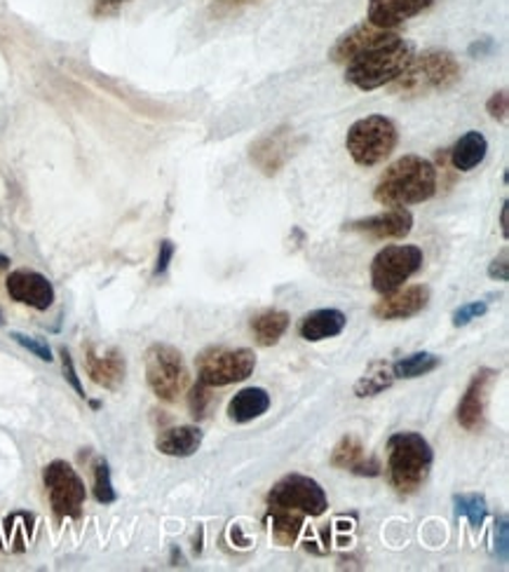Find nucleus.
Segmentation results:
<instances>
[{
	"mask_svg": "<svg viewBox=\"0 0 509 572\" xmlns=\"http://www.w3.org/2000/svg\"><path fill=\"white\" fill-rule=\"evenodd\" d=\"M498 381V371L479 369L458 403V423L468 432H482L486 425V406L493 385Z\"/></svg>",
	"mask_w": 509,
	"mask_h": 572,
	"instance_id": "12",
	"label": "nucleus"
},
{
	"mask_svg": "<svg viewBox=\"0 0 509 572\" xmlns=\"http://www.w3.org/2000/svg\"><path fill=\"white\" fill-rule=\"evenodd\" d=\"M204 442V434L196 425H178L162 430L156 439V448L170 458H190L196 456Z\"/></svg>",
	"mask_w": 509,
	"mask_h": 572,
	"instance_id": "20",
	"label": "nucleus"
},
{
	"mask_svg": "<svg viewBox=\"0 0 509 572\" xmlns=\"http://www.w3.org/2000/svg\"><path fill=\"white\" fill-rule=\"evenodd\" d=\"M454 507H456V514L468 519L470 525L474 531H479L486 521L488 514V505L486 498L479 493H462V495H454Z\"/></svg>",
	"mask_w": 509,
	"mask_h": 572,
	"instance_id": "28",
	"label": "nucleus"
},
{
	"mask_svg": "<svg viewBox=\"0 0 509 572\" xmlns=\"http://www.w3.org/2000/svg\"><path fill=\"white\" fill-rule=\"evenodd\" d=\"M434 462L432 446L418 432H397L387 442L385 474L399 495H413L423 488Z\"/></svg>",
	"mask_w": 509,
	"mask_h": 572,
	"instance_id": "2",
	"label": "nucleus"
},
{
	"mask_svg": "<svg viewBox=\"0 0 509 572\" xmlns=\"http://www.w3.org/2000/svg\"><path fill=\"white\" fill-rule=\"evenodd\" d=\"M271 519H273V537L277 545L282 547H289L298 539L303 531V514H296V511H287V509H271Z\"/></svg>",
	"mask_w": 509,
	"mask_h": 572,
	"instance_id": "27",
	"label": "nucleus"
},
{
	"mask_svg": "<svg viewBox=\"0 0 509 572\" xmlns=\"http://www.w3.org/2000/svg\"><path fill=\"white\" fill-rule=\"evenodd\" d=\"M257 369V355L251 350L212 348L198 357V381L209 387H226L243 383Z\"/></svg>",
	"mask_w": 509,
	"mask_h": 572,
	"instance_id": "10",
	"label": "nucleus"
},
{
	"mask_svg": "<svg viewBox=\"0 0 509 572\" xmlns=\"http://www.w3.org/2000/svg\"><path fill=\"white\" fill-rule=\"evenodd\" d=\"M92 493L99 505H113L117 500L111 478V464L107 458H97L92 464Z\"/></svg>",
	"mask_w": 509,
	"mask_h": 572,
	"instance_id": "29",
	"label": "nucleus"
},
{
	"mask_svg": "<svg viewBox=\"0 0 509 572\" xmlns=\"http://www.w3.org/2000/svg\"><path fill=\"white\" fill-rule=\"evenodd\" d=\"M271 409V395L263 387H245L231 399L228 403V418L237 425L251 423Z\"/></svg>",
	"mask_w": 509,
	"mask_h": 572,
	"instance_id": "22",
	"label": "nucleus"
},
{
	"mask_svg": "<svg viewBox=\"0 0 509 572\" xmlns=\"http://www.w3.org/2000/svg\"><path fill=\"white\" fill-rule=\"evenodd\" d=\"M59 357H62L64 381H66L73 389H76V395H78L80 399H85V397H87V395H85V387H83V383H80V378H78V371H76V364H73L71 352H69L66 348H62V350H59Z\"/></svg>",
	"mask_w": 509,
	"mask_h": 572,
	"instance_id": "33",
	"label": "nucleus"
},
{
	"mask_svg": "<svg viewBox=\"0 0 509 572\" xmlns=\"http://www.w3.org/2000/svg\"><path fill=\"white\" fill-rule=\"evenodd\" d=\"M328 462H332V467H336V470H346L357 476H378L381 474L378 460L367 458V450L362 442H359L352 434L343 436V439L336 444V448L332 450V460Z\"/></svg>",
	"mask_w": 509,
	"mask_h": 572,
	"instance_id": "19",
	"label": "nucleus"
},
{
	"mask_svg": "<svg viewBox=\"0 0 509 572\" xmlns=\"http://www.w3.org/2000/svg\"><path fill=\"white\" fill-rule=\"evenodd\" d=\"M125 3H129V0H95L92 14H95V17H99V20L115 17V14L120 12V8H123Z\"/></svg>",
	"mask_w": 509,
	"mask_h": 572,
	"instance_id": "37",
	"label": "nucleus"
},
{
	"mask_svg": "<svg viewBox=\"0 0 509 572\" xmlns=\"http://www.w3.org/2000/svg\"><path fill=\"white\" fill-rule=\"evenodd\" d=\"M289 324H291V318L287 312L265 310L251 320V331L259 345H263V348H273V345H277L280 338L287 334Z\"/></svg>",
	"mask_w": 509,
	"mask_h": 572,
	"instance_id": "24",
	"label": "nucleus"
},
{
	"mask_svg": "<svg viewBox=\"0 0 509 572\" xmlns=\"http://www.w3.org/2000/svg\"><path fill=\"white\" fill-rule=\"evenodd\" d=\"M488 312V303L486 300H472V303H465L460 306L456 312H454V326L460 328V326H468L470 322L484 318V314Z\"/></svg>",
	"mask_w": 509,
	"mask_h": 572,
	"instance_id": "32",
	"label": "nucleus"
},
{
	"mask_svg": "<svg viewBox=\"0 0 509 572\" xmlns=\"http://www.w3.org/2000/svg\"><path fill=\"white\" fill-rule=\"evenodd\" d=\"M437 195V167L421 156H404L387 167L373 198L383 207H411Z\"/></svg>",
	"mask_w": 509,
	"mask_h": 572,
	"instance_id": "1",
	"label": "nucleus"
},
{
	"mask_svg": "<svg viewBox=\"0 0 509 572\" xmlns=\"http://www.w3.org/2000/svg\"><path fill=\"white\" fill-rule=\"evenodd\" d=\"M301 144L303 141L298 139V134L291 127L282 125V127L265 132L263 137H259L249 146V160L261 174L275 176L287 167L289 160L296 156V150Z\"/></svg>",
	"mask_w": 509,
	"mask_h": 572,
	"instance_id": "11",
	"label": "nucleus"
},
{
	"mask_svg": "<svg viewBox=\"0 0 509 572\" xmlns=\"http://www.w3.org/2000/svg\"><path fill=\"white\" fill-rule=\"evenodd\" d=\"M423 249L413 245H390L381 249L371 263L373 291L381 296L395 294L401 289L404 282H409L423 268Z\"/></svg>",
	"mask_w": 509,
	"mask_h": 572,
	"instance_id": "7",
	"label": "nucleus"
},
{
	"mask_svg": "<svg viewBox=\"0 0 509 572\" xmlns=\"http://www.w3.org/2000/svg\"><path fill=\"white\" fill-rule=\"evenodd\" d=\"M493 50H496V42H493L491 38H482V40H476V42L470 45V54L472 57H486Z\"/></svg>",
	"mask_w": 509,
	"mask_h": 572,
	"instance_id": "39",
	"label": "nucleus"
},
{
	"mask_svg": "<svg viewBox=\"0 0 509 572\" xmlns=\"http://www.w3.org/2000/svg\"><path fill=\"white\" fill-rule=\"evenodd\" d=\"M0 324H5V314H3V310H0Z\"/></svg>",
	"mask_w": 509,
	"mask_h": 572,
	"instance_id": "42",
	"label": "nucleus"
},
{
	"mask_svg": "<svg viewBox=\"0 0 509 572\" xmlns=\"http://www.w3.org/2000/svg\"><path fill=\"white\" fill-rule=\"evenodd\" d=\"M174 253H176L174 243H170V239H164V243H160L158 261H156V270H153V275H156V277H162L164 273H167V270H170V263H172V259H174Z\"/></svg>",
	"mask_w": 509,
	"mask_h": 572,
	"instance_id": "36",
	"label": "nucleus"
},
{
	"mask_svg": "<svg viewBox=\"0 0 509 572\" xmlns=\"http://www.w3.org/2000/svg\"><path fill=\"white\" fill-rule=\"evenodd\" d=\"M488 277L498 279V282H507L509 279V253H507V249L498 256V259L491 261Z\"/></svg>",
	"mask_w": 509,
	"mask_h": 572,
	"instance_id": "38",
	"label": "nucleus"
},
{
	"mask_svg": "<svg viewBox=\"0 0 509 572\" xmlns=\"http://www.w3.org/2000/svg\"><path fill=\"white\" fill-rule=\"evenodd\" d=\"M488 141L482 132H468L451 148V164L458 172H472L486 160Z\"/></svg>",
	"mask_w": 509,
	"mask_h": 572,
	"instance_id": "23",
	"label": "nucleus"
},
{
	"mask_svg": "<svg viewBox=\"0 0 509 572\" xmlns=\"http://www.w3.org/2000/svg\"><path fill=\"white\" fill-rule=\"evenodd\" d=\"M430 306V289L423 284L409 286V289H397L395 294L383 296L373 306V318L383 322H399V320H411L415 314H421Z\"/></svg>",
	"mask_w": 509,
	"mask_h": 572,
	"instance_id": "16",
	"label": "nucleus"
},
{
	"mask_svg": "<svg viewBox=\"0 0 509 572\" xmlns=\"http://www.w3.org/2000/svg\"><path fill=\"white\" fill-rule=\"evenodd\" d=\"M399 132L390 117L367 115L352 123L346 137V148L359 167H376L395 153Z\"/></svg>",
	"mask_w": 509,
	"mask_h": 572,
	"instance_id": "5",
	"label": "nucleus"
},
{
	"mask_svg": "<svg viewBox=\"0 0 509 572\" xmlns=\"http://www.w3.org/2000/svg\"><path fill=\"white\" fill-rule=\"evenodd\" d=\"M460 64L454 52L427 50L415 54L409 69L395 83H390L393 95L399 97H423L430 92H444L460 80Z\"/></svg>",
	"mask_w": 509,
	"mask_h": 572,
	"instance_id": "4",
	"label": "nucleus"
},
{
	"mask_svg": "<svg viewBox=\"0 0 509 572\" xmlns=\"http://www.w3.org/2000/svg\"><path fill=\"white\" fill-rule=\"evenodd\" d=\"M496 559L502 563L509 559V525L505 517L496 521Z\"/></svg>",
	"mask_w": 509,
	"mask_h": 572,
	"instance_id": "34",
	"label": "nucleus"
},
{
	"mask_svg": "<svg viewBox=\"0 0 509 572\" xmlns=\"http://www.w3.org/2000/svg\"><path fill=\"white\" fill-rule=\"evenodd\" d=\"M42 484L59 519H80L87 490L78 472L66 460H54L42 472Z\"/></svg>",
	"mask_w": 509,
	"mask_h": 572,
	"instance_id": "9",
	"label": "nucleus"
},
{
	"mask_svg": "<svg viewBox=\"0 0 509 572\" xmlns=\"http://www.w3.org/2000/svg\"><path fill=\"white\" fill-rule=\"evenodd\" d=\"M346 324H348V318L340 310L322 308V310H314L306 314L301 324H298V334H301V338L308 343H320L326 338L340 336Z\"/></svg>",
	"mask_w": 509,
	"mask_h": 572,
	"instance_id": "21",
	"label": "nucleus"
},
{
	"mask_svg": "<svg viewBox=\"0 0 509 572\" xmlns=\"http://www.w3.org/2000/svg\"><path fill=\"white\" fill-rule=\"evenodd\" d=\"M268 507L296 511V514L314 519L328 509V498L314 478L306 474H287L268 493Z\"/></svg>",
	"mask_w": 509,
	"mask_h": 572,
	"instance_id": "8",
	"label": "nucleus"
},
{
	"mask_svg": "<svg viewBox=\"0 0 509 572\" xmlns=\"http://www.w3.org/2000/svg\"><path fill=\"white\" fill-rule=\"evenodd\" d=\"M442 366V357L432 352H413L409 357H404L390 366L395 381H413L423 378V375L437 371Z\"/></svg>",
	"mask_w": 509,
	"mask_h": 572,
	"instance_id": "25",
	"label": "nucleus"
},
{
	"mask_svg": "<svg viewBox=\"0 0 509 572\" xmlns=\"http://www.w3.org/2000/svg\"><path fill=\"white\" fill-rule=\"evenodd\" d=\"M346 233L367 235L376 243H387V239H404L413 231V214L407 207H390L387 212L376 216H367L359 221H350L343 225Z\"/></svg>",
	"mask_w": 509,
	"mask_h": 572,
	"instance_id": "13",
	"label": "nucleus"
},
{
	"mask_svg": "<svg viewBox=\"0 0 509 572\" xmlns=\"http://www.w3.org/2000/svg\"><path fill=\"white\" fill-rule=\"evenodd\" d=\"M432 3L434 0H369L367 22L378 28H387V32H395L397 26L418 17Z\"/></svg>",
	"mask_w": 509,
	"mask_h": 572,
	"instance_id": "18",
	"label": "nucleus"
},
{
	"mask_svg": "<svg viewBox=\"0 0 509 572\" xmlns=\"http://www.w3.org/2000/svg\"><path fill=\"white\" fill-rule=\"evenodd\" d=\"M397 36H399L397 32H387V28H378V26H373L364 20L362 24L352 26L350 32H346L334 42L332 52H328V59H332V62H336V64H348V62H352V59L362 57L371 50L381 48V45L395 40Z\"/></svg>",
	"mask_w": 509,
	"mask_h": 572,
	"instance_id": "14",
	"label": "nucleus"
},
{
	"mask_svg": "<svg viewBox=\"0 0 509 572\" xmlns=\"http://www.w3.org/2000/svg\"><path fill=\"white\" fill-rule=\"evenodd\" d=\"M10 338H12L14 343H17V345H22V348L32 352L34 357H38V359H42V361H48V364H52V361H54V355H52V350H50V345L45 343V340L34 338V336H26V334H20V331H12Z\"/></svg>",
	"mask_w": 509,
	"mask_h": 572,
	"instance_id": "31",
	"label": "nucleus"
},
{
	"mask_svg": "<svg viewBox=\"0 0 509 572\" xmlns=\"http://www.w3.org/2000/svg\"><path fill=\"white\" fill-rule=\"evenodd\" d=\"M85 371L89 375V381H92L95 385L115 393V389L125 383L127 361H125V355L115 348L99 355L95 350V345L87 343L85 345Z\"/></svg>",
	"mask_w": 509,
	"mask_h": 572,
	"instance_id": "17",
	"label": "nucleus"
},
{
	"mask_svg": "<svg viewBox=\"0 0 509 572\" xmlns=\"http://www.w3.org/2000/svg\"><path fill=\"white\" fill-rule=\"evenodd\" d=\"M190 381L184 355L167 343H153L146 350V383L160 399L174 403L186 393Z\"/></svg>",
	"mask_w": 509,
	"mask_h": 572,
	"instance_id": "6",
	"label": "nucleus"
},
{
	"mask_svg": "<svg viewBox=\"0 0 509 572\" xmlns=\"http://www.w3.org/2000/svg\"><path fill=\"white\" fill-rule=\"evenodd\" d=\"M5 289L14 303L28 306L40 312L50 310L54 303L52 282L45 275L36 273V270H14L5 282Z\"/></svg>",
	"mask_w": 509,
	"mask_h": 572,
	"instance_id": "15",
	"label": "nucleus"
},
{
	"mask_svg": "<svg viewBox=\"0 0 509 572\" xmlns=\"http://www.w3.org/2000/svg\"><path fill=\"white\" fill-rule=\"evenodd\" d=\"M415 57V45L397 36L395 40L381 45L362 57L352 59L346 66V80L362 92H371L395 83L399 75L409 69Z\"/></svg>",
	"mask_w": 509,
	"mask_h": 572,
	"instance_id": "3",
	"label": "nucleus"
},
{
	"mask_svg": "<svg viewBox=\"0 0 509 572\" xmlns=\"http://www.w3.org/2000/svg\"><path fill=\"white\" fill-rule=\"evenodd\" d=\"M500 231H502V237L507 239L509 237V200H505L500 209Z\"/></svg>",
	"mask_w": 509,
	"mask_h": 572,
	"instance_id": "40",
	"label": "nucleus"
},
{
	"mask_svg": "<svg viewBox=\"0 0 509 572\" xmlns=\"http://www.w3.org/2000/svg\"><path fill=\"white\" fill-rule=\"evenodd\" d=\"M214 395H212V387L204 385V383H196L190 387V395H188V409L190 415L196 420H204L209 413V406H212Z\"/></svg>",
	"mask_w": 509,
	"mask_h": 572,
	"instance_id": "30",
	"label": "nucleus"
},
{
	"mask_svg": "<svg viewBox=\"0 0 509 572\" xmlns=\"http://www.w3.org/2000/svg\"><path fill=\"white\" fill-rule=\"evenodd\" d=\"M8 268H10V259L5 253H0V273H3V270H8Z\"/></svg>",
	"mask_w": 509,
	"mask_h": 572,
	"instance_id": "41",
	"label": "nucleus"
},
{
	"mask_svg": "<svg viewBox=\"0 0 509 572\" xmlns=\"http://www.w3.org/2000/svg\"><path fill=\"white\" fill-rule=\"evenodd\" d=\"M393 383H395L393 369L387 366L385 361H376V364H371V369L355 383V395L359 399L376 397V395L385 393L387 387H393Z\"/></svg>",
	"mask_w": 509,
	"mask_h": 572,
	"instance_id": "26",
	"label": "nucleus"
},
{
	"mask_svg": "<svg viewBox=\"0 0 509 572\" xmlns=\"http://www.w3.org/2000/svg\"><path fill=\"white\" fill-rule=\"evenodd\" d=\"M486 111L493 120H498V123H505L507 120V89H500V92L493 95L488 101H486Z\"/></svg>",
	"mask_w": 509,
	"mask_h": 572,
	"instance_id": "35",
	"label": "nucleus"
}]
</instances>
